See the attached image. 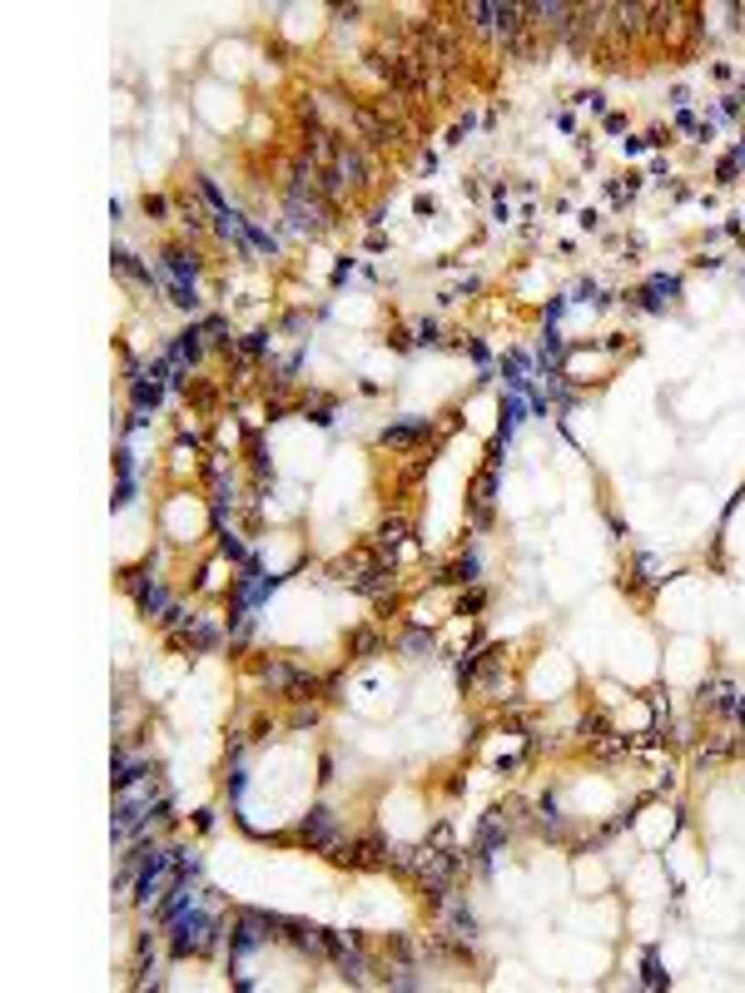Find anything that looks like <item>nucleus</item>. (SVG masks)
<instances>
[{
  "label": "nucleus",
  "mask_w": 745,
  "mask_h": 993,
  "mask_svg": "<svg viewBox=\"0 0 745 993\" xmlns=\"http://www.w3.org/2000/svg\"><path fill=\"white\" fill-rule=\"evenodd\" d=\"M248 248H258L264 258H274V254H278V239H274V234H264L258 224H248Z\"/></svg>",
  "instance_id": "obj_11"
},
{
  "label": "nucleus",
  "mask_w": 745,
  "mask_h": 993,
  "mask_svg": "<svg viewBox=\"0 0 745 993\" xmlns=\"http://www.w3.org/2000/svg\"><path fill=\"white\" fill-rule=\"evenodd\" d=\"M423 437H433V423H423V417H417V423L383 427V437H378V443H383V447H413V443H423Z\"/></svg>",
  "instance_id": "obj_6"
},
{
  "label": "nucleus",
  "mask_w": 745,
  "mask_h": 993,
  "mask_svg": "<svg viewBox=\"0 0 745 993\" xmlns=\"http://www.w3.org/2000/svg\"><path fill=\"white\" fill-rule=\"evenodd\" d=\"M676 293H681V288H676V278H651V284L641 288V308H651V313H666V308H671V303H676Z\"/></svg>",
  "instance_id": "obj_7"
},
{
  "label": "nucleus",
  "mask_w": 745,
  "mask_h": 993,
  "mask_svg": "<svg viewBox=\"0 0 745 993\" xmlns=\"http://www.w3.org/2000/svg\"><path fill=\"white\" fill-rule=\"evenodd\" d=\"M160 268H164L169 284H194V278H199V258L189 254V248H164Z\"/></svg>",
  "instance_id": "obj_4"
},
{
  "label": "nucleus",
  "mask_w": 745,
  "mask_h": 993,
  "mask_svg": "<svg viewBox=\"0 0 745 993\" xmlns=\"http://www.w3.org/2000/svg\"><path fill=\"white\" fill-rule=\"evenodd\" d=\"M224 939V924L214 919L209 909H184L179 919H169V954L174 958H189V954H209L214 944Z\"/></svg>",
  "instance_id": "obj_1"
},
{
  "label": "nucleus",
  "mask_w": 745,
  "mask_h": 993,
  "mask_svg": "<svg viewBox=\"0 0 745 993\" xmlns=\"http://www.w3.org/2000/svg\"><path fill=\"white\" fill-rule=\"evenodd\" d=\"M492 492H497V472L488 467L477 477V492H472V517H477V522H488V517H492Z\"/></svg>",
  "instance_id": "obj_8"
},
{
  "label": "nucleus",
  "mask_w": 745,
  "mask_h": 993,
  "mask_svg": "<svg viewBox=\"0 0 745 993\" xmlns=\"http://www.w3.org/2000/svg\"><path fill=\"white\" fill-rule=\"evenodd\" d=\"M199 329H205V338H214V343L234 348V338H229V319H219V313H209V319L199 323Z\"/></svg>",
  "instance_id": "obj_9"
},
{
  "label": "nucleus",
  "mask_w": 745,
  "mask_h": 993,
  "mask_svg": "<svg viewBox=\"0 0 745 993\" xmlns=\"http://www.w3.org/2000/svg\"><path fill=\"white\" fill-rule=\"evenodd\" d=\"M110 268H115V274L124 278V284H134V288H144V293L154 288V274H150L144 264H134V254H130V248H110Z\"/></svg>",
  "instance_id": "obj_5"
},
{
  "label": "nucleus",
  "mask_w": 745,
  "mask_h": 993,
  "mask_svg": "<svg viewBox=\"0 0 745 993\" xmlns=\"http://www.w3.org/2000/svg\"><path fill=\"white\" fill-rule=\"evenodd\" d=\"M164 209H169V204H164L160 194H150V199H144V214H164Z\"/></svg>",
  "instance_id": "obj_15"
},
{
  "label": "nucleus",
  "mask_w": 745,
  "mask_h": 993,
  "mask_svg": "<svg viewBox=\"0 0 745 993\" xmlns=\"http://www.w3.org/2000/svg\"><path fill=\"white\" fill-rule=\"evenodd\" d=\"M646 984H661V964H656V954H646Z\"/></svg>",
  "instance_id": "obj_14"
},
{
  "label": "nucleus",
  "mask_w": 745,
  "mask_h": 993,
  "mask_svg": "<svg viewBox=\"0 0 745 993\" xmlns=\"http://www.w3.org/2000/svg\"><path fill=\"white\" fill-rule=\"evenodd\" d=\"M244 353H248V358H258V353H268V333H248V343H244Z\"/></svg>",
  "instance_id": "obj_12"
},
{
  "label": "nucleus",
  "mask_w": 745,
  "mask_h": 993,
  "mask_svg": "<svg viewBox=\"0 0 745 993\" xmlns=\"http://www.w3.org/2000/svg\"><path fill=\"white\" fill-rule=\"evenodd\" d=\"M169 298H174V308L199 313V293H194V284H169Z\"/></svg>",
  "instance_id": "obj_10"
},
{
  "label": "nucleus",
  "mask_w": 745,
  "mask_h": 993,
  "mask_svg": "<svg viewBox=\"0 0 745 993\" xmlns=\"http://www.w3.org/2000/svg\"><path fill=\"white\" fill-rule=\"evenodd\" d=\"M557 358H561V343H557V338H547V343H541V363H557Z\"/></svg>",
  "instance_id": "obj_13"
},
{
  "label": "nucleus",
  "mask_w": 745,
  "mask_h": 993,
  "mask_svg": "<svg viewBox=\"0 0 745 993\" xmlns=\"http://www.w3.org/2000/svg\"><path fill=\"white\" fill-rule=\"evenodd\" d=\"M144 775H154V760H150V755H130V750H115V765H110V780H115V789H120V785H134V780H144Z\"/></svg>",
  "instance_id": "obj_3"
},
{
  "label": "nucleus",
  "mask_w": 745,
  "mask_h": 993,
  "mask_svg": "<svg viewBox=\"0 0 745 993\" xmlns=\"http://www.w3.org/2000/svg\"><path fill=\"white\" fill-rule=\"evenodd\" d=\"M299 834L309 844H319V850H338V815H333V810H323V805L309 810V820L299 825Z\"/></svg>",
  "instance_id": "obj_2"
}]
</instances>
